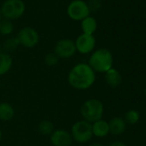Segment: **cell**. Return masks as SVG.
Listing matches in <instances>:
<instances>
[{"mask_svg": "<svg viewBox=\"0 0 146 146\" xmlns=\"http://www.w3.org/2000/svg\"><path fill=\"white\" fill-rule=\"evenodd\" d=\"M17 38L20 42V44L27 48H32L35 46L39 42L38 33L31 27L22 28L19 32Z\"/></svg>", "mask_w": 146, "mask_h": 146, "instance_id": "7", "label": "cell"}, {"mask_svg": "<svg viewBox=\"0 0 146 146\" xmlns=\"http://www.w3.org/2000/svg\"><path fill=\"white\" fill-rule=\"evenodd\" d=\"M87 4L89 10H96L101 7V3L99 0H89V3Z\"/></svg>", "mask_w": 146, "mask_h": 146, "instance_id": "22", "label": "cell"}, {"mask_svg": "<svg viewBox=\"0 0 146 146\" xmlns=\"http://www.w3.org/2000/svg\"><path fill=\"white\" fill-rule=\"evenodd\" d=\"M92 133H93V135L99 137V138H103V137L107 136L109 133L108 123L102 119L93 122Z\"/></svg>", "mask_w": 146, "mask_h": 146, "instance_id": "12", "label": "cell"}, {"mask_svg": "<svg viewBox=\"0 0 146 146\" xmlns=\"http://www.w3.org/2000/svg\"><path fill=\"white\" fill-rule=\"evenodd\" d=\"M76 44L75 43L68 38L59 40L54 49V53L59 58H69L72 56L76 52Z\"/></svg>", "mask_w": 146, "mask_h": 146, "instance_id": "8", "label": "cell"}, {"mask_svg": "<svg viewBox=\"0 0 146 146\" xmlns=\"http://www.w3.org/2000/svg\"><path fill=\"white\" fill-rule=\"evenodd\" d=\"M103 104L96 98H91L83 103L81 107V115L84 121L89 122H95L102 118L103 115Z\"/></svg>", "mask_w": 146, "mask_h": 146, "instance_id": "3", "label": "cell"}, {"mask_svg": "<svg viewBox=\"0 0 146 146\" xmlns=\"http://www.w3.org/2000/svg\"><path fill=\"white\" fill-rule=\"evenodd\" d=\"M96 28L97 22L95 18L91 16H87L82 21V29L83 31V33L92 35V33L96 30Z\"/></svg>", "mask_w": 146, "mask_h": 146, "instance_id": "15", "label": "cell"}, {"mask_svg": "<svg viewBox=\"0 0 146 146\" xmlns=\"http://www.w3.org/2000/svg\"><path fill=\"white\" fill-rule=\"evenodd\" d=\"M125 119L126 122H128L129 124H136L139 120V114L136 110H129L126 112Z\"/></svg>", "mask_w": 146, "mask_h": 146, "instance_id": "20", "label": "cell"}, {"mask_svg": "<svg viewBox=\"0 0 146 146\" xmlns=\"http://www.w3.org/2000/svg\"><path fill=\"white\" fill-rule=\"evenodd\" d=\"M109 133L113 135H120L126 130V121L120 117H114L113 118L109 123Z\"/></svg>", "mask_w": 146, "mask_h": 146, "instance_id": "11", "label": "cell"}, {"mask_svg": "<svg viewBox=\"0 0 146 146\" xmlns=\"http://www.w3.org/2000/svg\"><path fill=\"white\" fill-rule=\"evenodd\" d=\"M145 96H146V89L145 90Z\"/></svg>", "mask_w": 146, "mask_h": 146, "instance_id": "27", "label": "cell"}, {"mask_svg": "<svg viewBox=\"0 0 146 146\" xmlns=\"http://www.w3.org/2000/svg\"><path fill=\"white\" fill-rule=\"evenodd\" d=\"M89 65L94 71L106 73L108 70L112 68L113 56L111 52L106 49L97 50L91 55Z\"/></svg>", "mask_w": 146, "mask_h": 146, "instance_id": "2", "label": "cell"}, {"mask_svg": "<svg viewBox=\"0 0 146 146\" xmlns=\"http://www.w3.org/2000/svg\"><path fill=\"white\" fill-rule=\"evenodd\" d=\"M76 49L82 54H88L93 50L96 45V38L93 35L83 33L80 35L76 42Z\"/></svg>", "mask_w": 146, "mask_h": 146, "instance_id": "9", "label": "cell"}, {"mask_svg": "<svg viewBox=\"0 0 146 146\" xmlns=\"http://www.w3.org/2000/svg\"><path fill=\"white\" fill-rule=\"evenodd\" d=\"M105 79H106L108 85L114 88L119 86L122 80L120 74L114 68H110L109 70L106 72Z\"/></svg>", "mask_w": 146, "mask_h": 146, "instance_id": "13", "label": "cell"}, {"mask_svg": "<svg viewBox=\"0 0 146 146\" xmlns=\"http://www.w3.org/2000/svg\"><path fill=\"white\" fill-rule=\"evenodd\" d=\"M15 115L13 107L8 103L0 104V120L3 121H10Z\"/></svg>", "mask_w": 146, "mask_h": 146, "instance_id": "14", "label": "cell"}, {"mask_svg": "<svg viewBox=\"0 0 146 146\" xmlns=\"http://www.w3.org/2000/svg\"><path fill=\"white\" fill-rule=\"evenodd\" d=\"M25 11V4L22 0H6L1 9V14L6 20H15L21 17Z\"/></svg>", "mask_w": 146, "mask_h": 146, "instance_id": "5", "label": "cell"}, {"mask_svg": "<svg viewBox=\"0 0 146 146\" xmlns=\"http://www.w3.org/2000/svg\"><path fill=\"white\" fill-rule=\"evenodd\" d=\"M89 146H104V145H102V144H100V143H94V144L90 145Z\"/></svg>", "mask_w": 146, "mask_h": 146, "instance_id": "24", "label": "cell"}, {"mask_svg": "<svg viewBox=\"0 0 146 146\" xmlns=\"http://www.w3.org/2000/svg\"><path fill=\"white\" fill-rule=\"evenodd\" d=\"M89 12L90 10L88 4L82 0L72 1L67 8L68 15L74 21H83L84 18L89 16Z\"/></svg>", "mask_w": 146, "mask_h": 146, "instance_id": "6", "label": "cell"}, {"mask_svg": "<svg viewBox=\"0 0 146 146\" xmlns=\"http://www.w3.org/2000/svg\"><path fill=\"white\" fill-rule=\"evenodd\" d=\"M93 136L92 125L87 121H79L76 122L71 128L72 139L78 143H87Z\"/></svg>", "mask_w": 146, "mask_h": 146, "instance_id": "4", "label": "cell"}, {"mask_svg": "<svg viewBox=\"0 0 146 146\" xmlns=\"http://www.w3.org/2000/svg\"><path fill=\"white\" fill-rule=\"evenodd\" d=\"M13 32V25L9 20L0 21V33L3 35H9Z\"/></svg>", "mask_w": 146, "mask_h": 146, "instance_id": "18", "label": "cell"}, {"mask_svg": "<svg viewBox=\"0 0 146 146\" xmlns=\"http://www.w3.org/2000/svg\"><path fill=\"white\" fill-rule=\"evenodd\" d=\"M95 80V71L86 63L77 64L71 68L68 75L69 84L77 90H86L92 86Z\"/></svg>", "mask_w": 146, "mask_h": 146, "instance_id": "1", "label": "cell"}, {"mask_svg": "<svg viewBox=\"0 0 146 146\" xmlns=\"http://www.w3.org/2000/svg\"><path fill=\"white\" fill-rule=\"evenodd\" d=\"M109 146H126V145L122 142H120V141H117V142H114L112 143Z\"/></svg>", "mask_w": 146, "mask_h": 146, "instance_id": "23", "label": "cell"}, {"mask_svg": "<svg viewBox=\"0 0 146 146\" xmlns=\"http://www.w3.org/2000/svg\"><path fill=\"white\" fill-rule=\"evenodd\" d=\"M39 131L44 135H50L54 131V126L51 121L45 120L39 124Z\"/></svg>", "mask_w": 146, "mask_h": 146, "instance_id": "17", "label": "cell"}, {"mask_svg": "<svg viewBox=\"0 0 146 146\" xmlns=\"http://www.w3.org/2000/svg\"><path fill=\"white\" fill-rule=\"evenodd\" d=\"M1 139H2V132L0 130V141H1Z\"/></svg>", "mask_w": 146, "mask_h": 146, "instance_id": "25", "label": "cell"}, {"mask_svg": "<svg viewBox=\"0 0 146 146\" xmlns=\"http://www.w3.org/2000/svg\"><path fill=\"white\" fill-rule=\"evenodd\" d=\"M59 57L55 53H48L45 57V62L47 66H54L58 63Z\"/></svg>", "mask_w": 146, "mask_h": 146, "instance_id": "21", "label": "cell"}, {"mask_svg": "<svg viewBox=\"0 0 146 146\" xmlns=\"http://www.w3.org/2000/svg\"><path fill=\"white\" fill-rule=\"evenodd\" d=\"M51 142L54 146H71L72 137L69 132L59 129L51 134Z\"/></svg>", "mask_w": 146, "mask_h": 146, "instance_id": "10", "label": "cell"}, {"mask_svg": "<svg viewBox=\"0 0 146 146\" xmlns=\"http://www.w3.org/2000/svg\"><path fill=\"white\" fill-rule=\"evenodd\" d=\"M1 16H2V14H1V11H0V21H1Z\"/></svg>", "mask_w": 146, "mask_h": 146, "instance_id": "26", "label": "cell"}, {"mask_svg": "<svg viewBox=\"0 0 146 146\" xmlns=\"http://www.w3.org/2000/svg\"><path fill=\"white\" fill-rule=\"evenodd\" d=\"M12 66L11 56L4 52H0V75L6 74Z\"/></svg>", "mask_w": 146, "mask_h": 146, "instance_id": "16", "label": "cell"}, {"mask_svg": "<svg viewBox=\"0 0 146 146\" xmlns=\"http://www.w3.org/2000/svg\"><path fill=\"white\" fill-rule=\"evenodd\" d=\"M19 44H20V42H19L17 37L16 38H9L6 39L5 42L3 43V48L8 51H13L18 47Z\"/></svg>", "mask_w": 146, "mask_h": 146, "instance_id": "19", "label": "cell"}]
</instances>
